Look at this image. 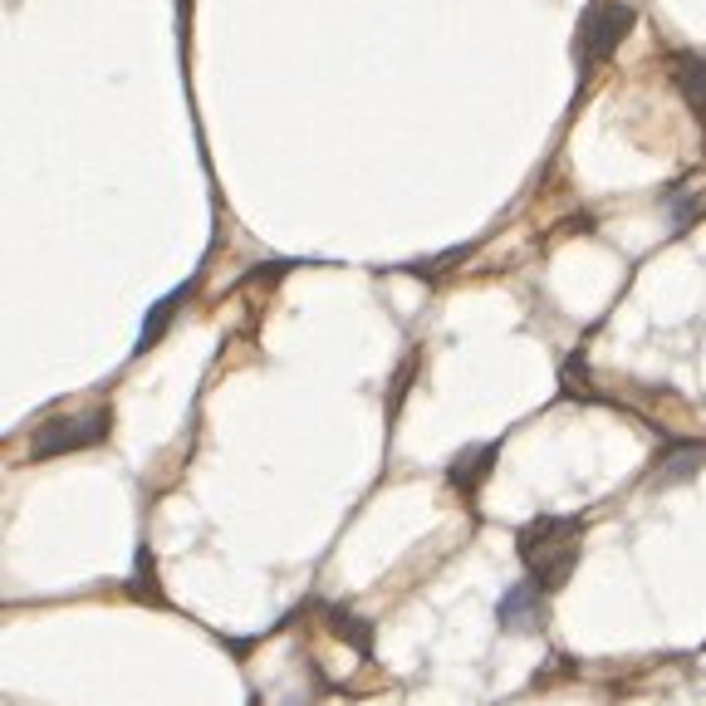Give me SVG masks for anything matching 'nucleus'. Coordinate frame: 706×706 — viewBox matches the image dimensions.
<instances>
[{"label": "nucleus", "mask_w": 706, "mask_h": 706, "mask_svg": "<svg viewBox=\"0 0 706 706\" xmlns=\"http://www.w3.org/2000/svg\"><path fill=\"white\" fill-rule=\"evenodd\" d=\"M515 550L520 564H525V579L535 589L555 594L579 564V520H555V515L535 520V525H525L515 535Z\"/></svg>", "instance_id": "obj_1"}, {"label": "nucleus", "mask_w": 706, "mask_h": 706, "mask_svg": "<svg viewBox=\"0 0 706 706\" xmlns=\"http://www.w3.org/2000/svg\"><path fill=\"white\" fill-rule=\"evenodd\" d=\"M104 437H108V408L89 412V417H54L45 427H35V437H30V461H50V456H64V452L99 447Z\"/></svg>", "instance_id": "obj_2"}, {"label": "nucleus", "mask_w": 706, "mask_h": 706, "mask_svg": "<svg viewBox=\"0 0 706 706\" xmlns=\"http://www.w3.org/2000/svg\"><path fill=\"white\" fill-rule=\"evenodd\" d=\"M633 20H638L633 6H618V0H604V6H594L589 15H584V30H579V64L613 54L618 40L633 30Z\"/></svg>", "instance_id": "obj_3"}, {"label": "nucleus", "mask_w": 706, "mask_h": 706, "mask_svg": "<svg viewBox=\"0 0 706 706\" xmlns=\"http://www.w3.org/2000/svg\"><path fill=\"white\" fill-rule=\"evenodd\" d=\"M545 589H535L530 579H515L510 589L501 594V608H496V618H501L506 633H540V618H545Z\"/></svg>", "instance_id": "obj_4"}, {"label": "nucleus", "mask_w": 706, "mask_h": 706, "mask_svg": "<svg viewBox=\"0 0 706 706\" xmlns=\"http://www.w3.org/2000/svg\"><path fill=\"white\" fill-rule=\"evenodd\" d=\"M672 84H677V94L687 99L692 113L706 123V54H692V50L672 54Z\"/></svg>", "instance_id": "obj_5"}, {"label": "nucleus", "mask_w": 706, "mask_h": 706, "mask_svg": "<svg viewBox=\"0 0 706 706\" xmlns=\"http://www.w3.org/2000/svg\"><path fill=\"white\" fill-rule=\"evenodd\" d=\"M491 456H496V447H481V452H461L456 461L447 466V486L456 496H476V486L486 481V471H491Z\"/></svg>", "instance_id": "obj_6"}, {"label": "nucleus", "mask_w": 706, "mask_h": 706, "mask_svg": "<svg viewBox=\"0 0 706 706\" xmlns=\"http://www.w3.org/2000/svg\"><path fill=\"white\" fill-rule=\"evenodd\" d=\"M187 295H192V280H187V285H177V290H172L167 300H158V304H152V309H148V319H143V334H138V354H148L152 344H158V334L172 324V314L182 309V300H187Z\"/></svg>", "instance_id": "obj_7"}, {"label": "nucleus", "mask_w": 706, "mask_h": 706, "mask_svg": "<svg viewBox=\"0 0 706 706\" xmlns=\"http://www.w3.org/2000/svg\"><path fill=\"white\" fill-rule=\"evenodd\" d=\"M329 628H334V633H339L349 648H358L363 658H373V628H368L363 618L344 613V608H329Z\"/></svg>", "instance_id": "obj_8"}, {"label": "nucleus", "mask_w": 706, "mask_h": 706, "mask_svg": "<svg viewBox=\"0 0 706 706\" xmlns=\"http://www.w3.org/2000/svg\"><path fill=\"white\" fill-rule=\"evenodd\" d=\"M702 461H706V442H697V447H677V452H667V456L658 461V471H662V481H682V476H692Z\"/></svg>", "instance_id": "obj_9"}]
</instances>
